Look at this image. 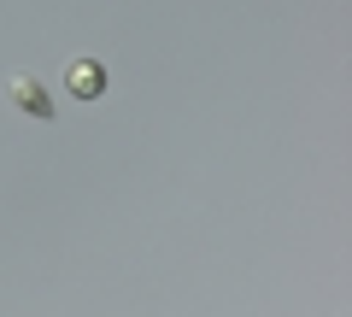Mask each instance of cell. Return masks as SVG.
Listing matches in <instances>:
<instances>
[{
  "label": "cell",
  "instance_id": "1",
  "mask_svg": "<svg viewBox=\"0 0 352 317\" xmlns=\"http://www.w3.org/2000/svg\"><path fill=\"white\" fill-rule=\"evenodd\" d=\"M59 83H65V94L82 100V106H94V100L112 94V71H106V59H94V53H76V59L59 71Z\"/></svg>",
  "mask_w": 352,
  "mask_h": 317
},
{
  "label": "cell",
  "instance_id": "2",
  "mask_svg": "<svg viewBox=\"0 0 352 317\" xmlns=\"http://www.w3.org/2000/svg\"><path fill=\"white\" fill-rule=\"evenodd\" d=\"M6 100H12L24 118H36V124H53V118H59L53 112V94L41 89L36 76H6Z\"/></svg>",
  "mask_w": 352,
  "mask_h": 317
}]
</instances>
